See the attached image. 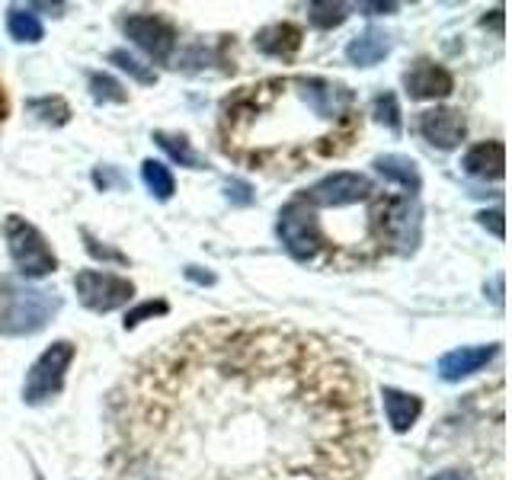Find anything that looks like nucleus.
I'll use <instances>...</instances> for the list:
<instances>
[{"mask_svg": "<svg viewBox=\"0 0 512 480\" xmlns=\"http://www.w3.org/2000/svg\"><path fill=\"white\" fill-rule=\"evenodd\" d=\"M365 381L324 336L212 317L141 356L106 400V480H362Z\"/></svg>", "mask_w": 512, "mask_h": 480, "instance_id": "obj_1", "label": "nucleus"}, {"mask_svg": "<svg viewBox=\"0 0 512 480\" xmlns=\"http://www.w3.org/2000/svg\"><path fill=\"white\" fill-rule=\"evenodd\" d=\"M362 132V112L340 80L266 77L221 103L218 148L247 170L295 176L343 157Z\"/></svg>", "mask_w": 512, "mask_h": 480, "instance_id": "obj_2", "label": "nucleus"}, {"mask_svg": "<svg viewBox=\"0 0 512 480\" xmlns=\"http://www.w3.org/2000/svg\"><path fill=\"white\" fill-rule=\"evenodd\" d=\"M61 311V298L16 276H0V336H32Z\"/></svg>", "mask_w": 512, "mask_h": 480, "instance_id": "obj_3", "label": "nucleus"}, {"mask_svg": "<svg viewBox=\"0 0 512 480\" xmlns=\"http://www.w3.org/2000/svg\"><path fill=\"white\" fill-rule=\"evenodd\" d=\"M4 237L10 260L23 279H45L58 269V256L48 247V240L36 224H29L23 215H7L4 221Z\"/></svg>", "mask_w": 512, "mask_h": 480, "instance_id": "obj_4", "label": "nucleus"}, {"mask_svg": "<svg viewBox=\"0 0 512 480\" xmlns=\"http://www.w3.org/2000/svg\"><path fill=\"white\" fill-rule=\"evenodd\" d=\"M77 356V346L71 340H55L42 356L29 365L26 381H23V404L26 407H42L48 400H55L64 391V378Z\"/></svg>", "mask_w": 512, "mask_h": 480, "instance_id": "obj_5", "label": "nucleus"}, {"mask_svg": "<svg viewBox=\"0 0 512 480\" xmlns=\"http://www.w3.org/2000/svg\"><path fill=\"white\" fill-rule=\"evenodd\" d=\"M276 234L282 240L285 253L292 256L295 263L308 266V263H317L320 256H324V240H320L317 218L298 196L282 205V212L276 218Z\"/></svg>", "mask_w": 512, "mask_h": 480, "instance_id": "obj_6", "label": "nucleus"}, {"mask_svg": "<svg viewBox=\"0 0 512 480\" xmlns=\"http://www.w3.org/2000/svg\"><path fill=\"white\" fill-rule=\"evenodd\" d=\"M378 192V186L368 180L365 173H352V170H340L330 173L324 180H317L311 189L301 192V202L311 205L314 212H336V208H352L368 202Z\"/></svg>", "mask_w": 512, "mask_h": 480, "instance_id": "obj_7", "label": "nucleus"}, {"mask_svg": "<svg viewBox=\"0 0 512 480\" xmlns=\"http://www.w3.org/2000/svg\"><path fill=\"white\" fill-rule=\"evenodd\" d=\"M74 292L87 311L93 314H109L125 308L135 298V282L116 276V272H100V269H80L74 276Z\"/></svg>", "mask_w": 512, "mask_h": 480, "instance_id": "obj_8", "label": "nucleus"}, {"mask_svg": "<svg viewBox=\"0 0 512 480\" xmlns=\"http://www.w3.org/2000/svg\"><path fill=\"white\" fill-rule=\"evenodd\" d=\"M122 29L157 64H167L176 52V29L157 13H128L122 20Z\"/></svg>", "mask_w": 512, "mask_h": 480, "instance_id": "obj_9", "label": "nucleus"}, {"mask_svg": "<svg viewBox=\"0 0 512 480\" xmlns=\"http://www.w3.org/2000/svg\"><path fill=\"white\" fill-rule=\"evenodd\" d=\"M404 90L410 93V100H442L455 90V77L442 64L420 58L404 71Z\"/></svg>", "mask_w": 512, "mask_h": 480, "instance_id": "obj_10", "label": "nucleus"}, {"mask_svg": "<svg viewBox=\"0 0 512 480\" xmlns=\"http://www.w3.org/2000/svg\"><path fill=\"white\" fill-rule=\"evenodd\" d=\"M464 116L458 109H448V106H436V109H426L420 112V135L439 151H455L458 144L464 141Z\"/></svg>", "mask_w": 512, "mask_h": 480, "instance_id": "obj_11", "label": "nucleus"}, {"mask_svg": "<svg viewBox=\"0 0 512 480\" xmlns=\"http://www.w3.org/2000/svg\"><path fill=\"white\" fill-rule=\"evenodd\" d=\"M496 352H500V343L452 349V352H445V356L439 359V375H442V381H461V378L480 372L484 365H490Z\"/></svg>", "mask_w": 512, "mask_h": 480, "instance_id": "obj_12", "label": "nucleus"}, {"mask_svg": "<svg viewBox=\"0 0 512 480\" xmlns=\"http://www.w3.org/2000/svg\"><path fill=\"white\" fill-rule=\"evenodd\" d=\"M461 167L474 180H503L506 173V148L503 141H477L461 157Z\"/></svg>", "mask_w": 512, "mask_h": 480, "instance_id": "obj_13", "label": "nucleus"}, {"mask_svg": "<svg viewBox=\"0 0 512 480\" xmlns=\"http://www.w3.org/2000/svg\"><path fill=\"white\" fill-rule=\"evenodd\" d=\"M304 42V32L295 23H272L263 26L256 32V52L266 55V58H279V61H292L298 55V48Z\"/></svg>", "mask_w": 512, "mask_h": 480, "instance_id": "obj_14", "label": "nucleus"}, {"mask_svg": "<svg viewBox=\"0 0 512 480\" xmlns=\"http://www.w3.org/2000/svg\"><path fill=\"white\" fill-rule=\"evenodd\" d=\"M381 397H384V416H388L391 429L400 432V436L410 432L413 423L420 420V413H423V397L397 391V388H384Z\"/></svg>", "mask_w": 512, "mask_h": 480, "instance_id": "obj_15", "label": "nucleus"}, {"mask_svg": "<svg viewBox=\"0 0 512 480\" xmlns=\"http://www.w3.org/2000/svg\"><path fill=\"white\" fill-rule=\"evenodd\" d=\"M375 173L384 176V183H394L400 189H407V196H416L423 189V176L416 170V164L404 154H381L375 157Z\"/></svg>", "mask_w": 512, "mask_h": 480, "instance_id": "obj_16", "label": "nucleus"}, {"mask_svg": "<svg viewBox=\"0 0 512 480\" xmlns=\"http://www.w3.org/2000/svg\"><path fill=\"white\" fill-rule=\"evenodd\" d=\"M391 52V36H384L381 29H365L362 36L349 39L346 45V61L356 68H372L381 58H388Z\"/></svg>", "mask_w": 512, "mask_h": 480, "instance_id": "obj_17", "label": "nucleus"}, {"mask_svg": "<svg viewBox=\"0 0 512 480\" xmlns=\"http://www.w3.org/2000/svg\"><path fill=\"white\" fill-rule=\"evenodd\" d=\"M154 141H157V148H164V151L170 154L173 164L189 167V170H205V167H208V160L189 148V138H186V135H176V132H154Z\"/></svg>", "mask_w": 512, "mask_h": 480, "instance_id": "obj_18", "label": "nucleus"}, {"mask_svg": "<svg viewBox=\"0 0 512 480\" xmlns=\"http://www.w3.org/2000/svg\"><path fill=\"white\" fill-rule=\"evenodd\" d=\"M7 32H10L13 42H29V45L42 42V36H45L39 16L32 10H26V7H10L7 10Z\"/></svg>", "mask_w": 512, "mask_h": 480, "instance_id": "obj_19", "label": "nucleus"}, {"mask_svg": "<svg viewBox=\"0 0 512 480\" xmlns=\"http://www.w3.org/2000/svg\"><path fill=\"white\" fill-rule=\"evenodd\" d=\"M141 180H144V186H148V192L154 199H160V202H167V199H173V192H176V180H173V173H170V167L167 164H160V160H144L141 164Z\"/></svg>", "mask_w": 512, "mask_h": 480, "instance_id": "obj_20", "label": "nucleus"}, {"mask_svg": "<svg viewBox=\"0 0 512 480\" xmlns=\"http://www.w3.org/2000/svg\"><path fill=\"white\" fill-rule=\"evenodd\" d=\"M26 109L45 125H64L71 119V106L61 100V96H39V100H29Z\"/></svg>", "mask_w": 512, "mask_h": 480, "instance_id": "obj_21", "label": "nucleus"}, {"mask_svg": "<svg viewBox=\"0 0 512 480\" xmlns=\"http://www.w3.org/2000/svg\"><path fill=\"white\" fill-rule=\"evenodd\" d=\"M349 16V7L346 4H333V0H314L308 7V20L314 29H333V26H343Z\"/></svg>", "mask_w": 512, "mask_h": 480, "instance_id": "obj_22", "label": "nucleus"}, {"mask_svg": "<svg viewBox=\"0 0 512 480\" xmlns=\"http://www.w3.org/2000/svg\"><path fill=\"white\" fill-rule=\"evenodd\" d=\"M90 96H93V103H128V90L119 84L112 74H103V71H96L90 74Z\"/></svg>", "mask_w": 512, "mask_h": 480, "instance_id": "obj_23", "label": "nucleus"}, {"mask_svg": "<svg viewBox=\"0 0 512 480\" xmlns=\"http://www.w3.org/2000/svg\"><path fill=\"white\" fill-rule=\"evenodd\" d=\"M109 64H116L119 71H125L128 77H135L141 87H151V84H157V74L148 68V64H141L135 55H128L125 48H112V52H109Z\"/></svg>", "mask_w": 512, "mask_h": 480, "instance_id": "obj_24", "label": "nucleus"}, {"mask_svg": "<svg viewBox=\"0 0 512 480\" xmlns=\"http://www.w3.org/2000/svg\"><path fill=\"white\" fill-rule=\"evenodd\" d=\"M372 112H375V119L381 125H388L394 135L400 132V109H397V96L394 93H378L375 103H372Z\"/></svg>", "mask_w": 512, "mask_h": 480, "instance_id": "obj_25", "label": "nucleus"}, {"mask_svg": "<svg viewBox=\"0 0 512 480\" xmlns=\"http://www.w3.org/2000/svg\"><path fill=\"white\" fill-rule=\"evenodd\" d=\"M167 311H170V304H167V301H144V304H138V308H132V311L125 314L122 327H125V330H135L138 324H144V320L160 317V314H167Z\"/></svg>", "mask_w": 512, "mask_h": 480, "instance_id": "obj_26", "label": "nucleus"}, {"mask_svg": "<svg viewBox=\"0 0 512 480\" xmlns=\"http://www.w3.org/2000/svg\"><path fill=\"white\" fill-rule=\"evenodd\" d=\"M84 234V244H87V253L90 256H96V260H106V263H119V266H125L128 263V256L125 253H119V250H112V247H106V244H100L90 231H80Z\"/></svg>", "mask_w": 512, "mask_h": 480, "instance_id": "obj_27", "label": "nucleus"}, {"mask_svg": "<svg viewBox=\"0 0 512 480\" xmlns=\"http://www.w3.org/2000/svg\"><path fill=\"white\" fill-rule=\"evenodd\" d=\"M224 196H228L231 205H253V189L244 180H228L224 183Z\"/></svg>", "mask_w": 512, "mask_h": 480, "instance_id": "obj_28", "label": "nucleus"}, {"mask_svg": "<svg viewBox=\"0 0 512 480\" xmlns=\"http://www.w3.org/2000/svg\"><path fill=\"white\" fill-rule=\"evenodd\" d=\"M477 221L484 224V228H490L496 237H503V234H506V228H503V208H493V212H480Z\"/></svg>", "mask_w": 512, "mask_h": 480, "instance_id": "obj_29", "label": "nucleus"}, {"mask_svg": "<svg viewBox=\"0 0 512 480\" xmlns=\"http://www.w3.org/2000/svg\"><path fill=\"white\" fill-rule=\"evenodd\" d=\"M93 183H96V186H100V189L106 192V189H109L112 183H119V186H122V176H119L116 170H112V167H103V170L96 167V170H93Z\"/></svg>", "mask_w": 512, "mask_h": 480, "instance_id": "obj_30", "label": "nucleus"}, {"mask_svg": "<svg viewBox=\"0 0 512 480\" xmlns=\"http://www.w3.org/2000/svg\"><path fill=\"white\" fill-rule=\"evenodd\" d=\"M186 276H189L192 282H199V285H212V282H215L212 272H199L196 266H189V269H186Z\"/></svg>", "mask_w": 512, "mask_h": 480, "instance_id": "obj_31", "label": "nucleus"}, {"mask_svg": "<svg viewBox=\"0 0 512 480\" xmlns=\"http://www.w3.org/2000/svg\"><path fill=\"white\" fill-rule=\"evenodd\" d=\"M359 10H365L368 16H378V13H394L397 4H359Z\"/></svg>", "mask_w": 512, "mask_h": 480, "instance_id": "obj_32", "label": "nucleus"}, {"mask_svg": "<svg viewBox=\"0 0 512 480\" xmlns=\"http://www.w3.org/2000/svg\"><path fill=\"white\" fill-rule=\"evenodd\" d=\"M429 480H474V477L464 474V471H439L436 477H429Z\"/></svg>", "mask_w": 512, "mask_h": 480, "instance_id": "obj_33", "label": "nucleus"}]
</instances>
